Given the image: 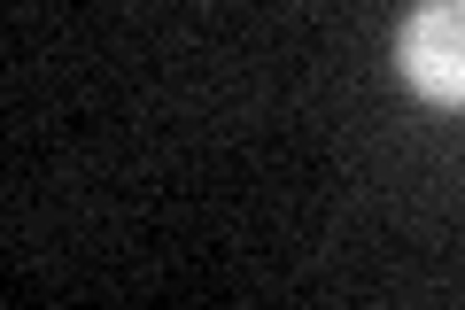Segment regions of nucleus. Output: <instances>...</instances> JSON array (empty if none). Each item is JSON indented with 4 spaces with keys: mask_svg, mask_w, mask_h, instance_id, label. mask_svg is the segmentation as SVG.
<instances>
[{
    "mask_svg": "<svg viewBox=\"0 0 465 310\" xmlns=\"http://www.w3.org/2000/svg\"><path fill=\"white\" fill-rule=\"evenodd\" d=\"M396 78L427 109L465 116V0H411L396 24Z\"/></svg>",
    "mask_w": 465,
    "mask_h": 310,
    "instance_id": "nucleus-1",
    "label": "nucleus"
}]
</instances>
